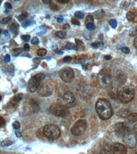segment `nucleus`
<instances>
[{"label": "nucleus", "instance_id": "4468645a", "mask_svg": "<svg viewBox=\"0 0 137 154\" xmlns=\"http://www.w3.org/2000/svg\"><path fill=\"white\" fill-rule=\"evenodd\" d=\"M23 98V94H18L16 95L15 97L13 98L11 100V104L13 106H15L18 104V102L20 101Z\"/></svg>", "mask_w": 137, "mask_h": 154}, {"label": "nucleus", "instance_id": "9b49d317", "mask_svg": "<svg viewBox=\"0 0 137 154\" xmlns=\"http://www.w3.org/2000/svg\"><path fill=\"white\" fill-rule=\"evenodd\" d=\"M111 151L113 154H126L127 150L126 146L120 143H114L111 146Z\"/></svg>", "mask_w": 137, "mask_h": 154}, {"label": "nucleus", "instance_id": "bb28decb", "mask_svg": "<svg viewBox=\"0 0 137 154\" xmlns=\"http://www.w3.org/2000/svg\"><path fill=\"white\" fill-rule=\"evenodd\" d=\"M75 17L76 18H80V19H82L84 17V14L82 12V11H77L75 13Z\"/></svg>", "mask_w": 137, "mask_h": 154}, {"label": "nucleus", "instance_id": "0eeeda50", "mask_svg": "<svg viewBox=\"0 0 137 154\" xmlns=\"http://www.w3.org/2000/svg\"><path fill=\"white\" fill-rule=\"evenodd\" d=\"M45 75L43 73H39L34 76L29 82L28 87L31 92H34L38 89L41 83L44 80Z\"/></svg>", "mask_w": 137, "mask_h": 154}, {"label": "nucleus", "instance_id": "f257e3e1", "mask_svg": "<svg viewBox=\"0 0 137 154\" xmlns=\"http://www.w3.org/2000/svg\"><path fill=\"white\" fill-rule=\"evenodd\" d=\"M95 110L99 117L102 120H107L113 115V109L109 100L106 99H100L95 104Z\"/></svg>", "mask_w": 137, "mask_h": 154}, {"label": "nucleus", "instance_id": "f8f14e48", "mask_svg": "<svg viewBox=\"0 0 137 154\" xmlns=\"http://www.w3.org/2000/svg\"><path fill=\"white\" fill-rule=\"evenodd\" d=\"M123 142L126 145V146L130 149L134 148V147H135L136 145V137L132 133H130L125 138H123Z\"/></svg>", "mask_w": 137, "mask_h": 154}, {"label": "nucleus", "instance_id": "6e6552de", "mask_svg": "<svg viewBox=\"0 0 137 154\" xmlns=\"http://www.w3.org/2000/svg\"><path fill=\"white\" fill-rule=\"evenodd\" d=\"M114 132L116 135L118 137L125 138L131 133V129L126 123L121 122V123H118L115 125Z\"/></svg>", "mask_w": 137, "mask_h": 154}, {"label": "nucleus", "instance_id": "9d476101", "mask_svg": "<svg viewBox=\"0 0 137 154\" xmlns=\"http://www.w3.org/2000/svg\"><path fill=\"white\" fill-rule=\"evenodd\" d=\"M60 78L65 82L70 83L72 82L75 78V73L73 70L70 67H64L60 70Z\"/></svg>", "mask_w": 137, "mask_h": 154}, {"label": "nucleus", "instance_id": "cd10ccee", "mask_svg": "<svg viewBox=\"0 0 137 154\" xmlns=\"http://www.w3.org/2000/svg\"><path fill=\"white\" fill-rule=\"evenodd\" d=\"M86 27H87V29L89 30L92 31V30H94L95 29V24L94 23H90L87 24L86 25Z\"/></svg>", "mask_w": 137, "mask_h": 154}, {"label": "nucleus", "instance_id": "c756f323", "mask_svg": "<svg viewBox=\"0 0 137 154\" xmlns=\"http://www.w3.org/2000/svg\"><path fill=\"white\" fill-rule=\"evenodd\" d=\"M109 24L114 29L117 26V22L116 20H114V19H111V20H109Z\"/></svg>", "mask_w": 137, "mask_h": 154}, {"label": "nucleus", "instance_id": "e433bc0d", "mask_svg": "<svg viewBox=\"0 0 137 154\" xmlns=\"http://www.w3.org/2000/svg\"><path fill=\"white\" fill-rule=\"evenodd\" d=\"M101 43H102V42H93V43H92V44H91V46H92L94 48H97L101 46H102V45L101 44Z\"/></svg>", "mask_w": 137, "mask_h": 154}, {"label": "nucleus", "instance_id": "f3484780", "mask_svg": "<svg viewBox=\"0 0 137 154\" xmlns=\"http://www.w3.org/2000/svg\"><path fill=\"white\" fill-rule=\"evenodd\" d=\"M22 48H15L12 51V54L14 56H17L22 52Z\"/></svg>", "mask_w": 137, "mask_h": 154}, {"label": "nucleus", "instance_id": "1a4fd4ad", "mask_svg": "<svg viewBox=\"0 0 137 154\" xmlns=\"http://www.w3.org/2000/svg\"><path fill=\"white\" fill-rule=\"evenodd\" d=\"M87 123L85 120H78L74 124L71 129V131L75 136H80L86 131Z\"/></svg>", "mask_w": 137, "mask_h": 154}, {"label": "nucleus", "instance_id": "ddd939ff", "mask_svg": "<svg viewBox=\"0 0 137 154\" xmlns=\"http://www.w3.org/2000/svg\"><path fill=\"white\" fill-rule=\"evenodd\" d=\"M62 104L66 105L73 104L75 100V97L74 94L71 92H65L61 97Z\"/></svg>", "mask_w": 137, "mask_h": 154}, {"label": "nucleus", "instance_id": "58836bf2", "mask_svg": "<svg viewBox=\"0 0 137 154\" xmlns=\"http://www.w3.org/2000/svg\"><path fill=\"white\" fill-rule=\"evenodd\" d=\"M30 25V21L29 20H25L23 21V22L22 23V27H27V26Z\"/></svg>", "mask_w": 137, "mask_h": 154}, {"label": "nucleus", "instance_id": "4c0bfd02", "mask_svg": "<svg viewBox=\"0 0 137 154\" xmlns=\"http://www.w3.org/2000/svg\"><path fill=\"white\" fill-rule=\"evenodd\" d=\"M50 7H51V8L52 10H53L56 11V10H59V6H57L56 5H55V4L51 3V5H50Z\"/></svg>", "mask_w": 137, "mask_h": 154}, {"label": "nucleus", "instance_id": "393cba45", "mask_svg": "<svg viewBox=\"0 0 137 154\" xmlns=\"http://www.w3.org/2000/svg\"><path fill=\"white\" fill-rule=\"evenodd\" d=\"M18 29V25L14 23H13L10 26V30L12 32H17V30Z\"/></svg>", "mask_w": 137, "mask_h": 154}, {"label": "nucleus", "instance_id": "603ef678", "mask_svg": "<svg viewBox=\"0 0 137 154\" xmlns=\"http://www.w3.org/2000/svg\"><path fill=\"white\" fill-rule=\"evenodd\" d=\"M15 134H16V136L17 137H20L22 136V134H21V132L18 131H15Z\"/></svg>", "mask_w": 137, "mask_h": 154}, {"label": "nucleus", "instance_id": "a18cd8bd", "mask_svg": "<svg viewBox=\"0 0 137 154\" xmlns=\"http://www.w3.org/2000/svg\"><path fill=\"white\" fill-rule=\"evenodd\" d=\"M57 21L58 23H61L63 21V18L61 17H59L57 18Z\"/></svg>", "mask_w": 137, "mask_h": 154}, {"label": "nucleus", "instance_id": "ea45409f", "mask_svg": "<svg viewBox=\"0 0 137 154\" xmlns=\"http://www.w3.org/2000/svg\"><path fill=\"white\" fill-rule=\"evenodd\" d=\"M71 23H72L73 24H74V25H80V22H78L76 18H73L72 19H71Z\"/></svg>", "mask_w": 137, "mask_h": 154}, {"label": "nucleus", "instance_id": "f704fd0d", "mask_svg": "<svg viewBox=\"0 0 137 154\" xmlns=\"http://www.w3.org/2000/svg\"><path fill=\"white\" fill-rule=\"evenodd\" d=\"M121 51H122L123 53L127 54L129 53V51H129V49L128 47H123L121 49Z\"/></svg>", "mask_w": 137, "mask_h": 154}, {"label": "nucleus", "instance_id": "37998d69", "mask_svg": "<svg viewBox=\"0 0 137 154\" xmlns=\"http://www.w3.org/2000/svg\"><path fill=\"white\" fill-rule=\"evenodd\" d=\"M29 49H30V46L28 44H25L24 45V48H23V50L25 51H29Z\"/></svg>", "mask_w": 137, "mask_h": 154}, {"label": "nucleus", "instance_id": "a211bd4d", "mask_svg": "<svg viewBox=\"0 0 137 154\" xmlns=\"http://www.w3.org/2000/svg\"><path fill=\"white\" fill-rule=\"evenodd\" d=\"M28 17V14L27 12H24L23 13V14H22L21 15H20L18 17V21L20 22H22L23 20H25L26 18H27Z\"/></svg>", "mask_w": 137, "mask_h": 154}, {"label": "nucleus", "instance_id": "6e6d98bb", "mask_svg": "<svg viewBox=\"0 0 137 154\" xmlns=\"http://www.w3.org/2000/svg\"><path fill=\"white\" fill-rule=\"evenodd\" d=\"M55 51V52L57 53V54H63V52H62V51H58V50H55L54 51Z\"/></svg>", "mask_w": 137, "mask_h": 154}, {"label": "nucleus", "instance_id": "5fc2aeb1", "mask_svg": "<svg viewBox=\"0 0 137 154\" xmlns=\"http://www.w3.org/2000/svg\"><path fill=\"white\" fill-rule=\"evenodd\" d=\"M76 43H77L78 45H83V42H82L81 41L76 39Z\"/></svg>", "mask_w": 137, "mask_h": 154}, {"label": "nucleus", "instance_id": "b1692460", "mask_svg": "<svg viewBox=\"0 0 137 154\" xmlns=\"http://www.w3.org/2000/svg\"><path fill=\"white\" fill-rule=\"evenodd\" d=\"M90 23H94V17L91 15H89L86 19V25Z\"/></svg>", "mask_w": 137, "mask_h": 154}, {"label": "nucleus", "instance_id": "4be33fe9", "mask_svg": "<svg viewBox=\"0 0 137 154\" xmlns=\"http://www.w3.org/2000/svg\"><path fill=\"white\" fill-rule=\"evenodd\" d=\"M37 55L39 56H44L45 54H47V51H46V49H45L44 48L39 49L37 51Z\"/></svg>", "mask_w": 137, "mask_h": 154}, {"label": "nucleus", "instance_id": "864d4df0", "mask_svg": "<svg viewBox=\"0 0 137 154\" xmlns=\"http://www.w3.org/2000/svg\"><path fill=\"white\" fill-rule=\"evenodd\" d=\"M134 46L136 48H137V37L135 38L134 40Z\"/></svg>", "mask_w": 137, "mask_h": 154}, {"label": "nucleus", "instance_id": "09e8293b", "mask_svg": "<svg viewBox=\"0 0 137 154\" xmlns=\"http://www.w3.org/2000/svg\"><path fill=\"white\" fill-rule=\"evenodd\" d=\"M111 58H112V57L109 55H106L104 56V59H105L106 60H111Z\"/></svg>", "mask_w": 137, "mask_h": 154}, {"label": "nucleus", "instance_id": "6ab92c4d", "mask_svg": "<svg viewBox=\"0 0 137 154\" xmlns=\"http://www.w3.org/2000/svg\"><path fill=\"white\" fill-rule=\"evenodd\" d=\"M56 35L57 37H58L59 38H64L66 37L67 36V33L65 32L64 31H59V32H57L56 33Z\"/></svg>", "mask_w": 137, "mask_h": 154}, {"label": "nucleus", "instance_id": "de8ad7c7", "mask_svg": "<svg viewBox=\"0 0 137 154\" xmlns=\"http://www.w3.org/2000/svg\"><path fill=\"white\" fill-rule=\"evenodd\" d=\"M70 25L68 24V23H66L64 24L63 26V29H70Z\"/></svg>", "mask_w": 137, "mask_h": 154}, {"label": "nucleus", "instance_id": "7ed1b4c3", "mask_svg": "<svg viewBox=\"0 0 137 154\" xmlns=\"http://www.w3.org/2000/svg\"><path fill=\"white\" fill-rule=\"evenodd\" d=\"M49 112L56 117L63 118L69 114L68 108L66 105L60 103L52 104L49 107Z\"/></svg>", "mask_w": 137, "mask_h": 154}, {"label": "nucleus", "instance_id": "f03ea898", "mask_svg": "<svg viewBox=\"0 0 137 154\" xmlns=\"http://www.w3.org/2000/svg\"><path fill=\"white\" fill-rule=\"evenodd\" d=\"M54 83L50 80L43 81L39 85L37 92L41 97H48L54 91Z\"/></svg>", "mask_w": 137, "mask_h": 154}, {"label": "nucleus", "instance_id": "3c124183", "mask_svg": "<svg viewBox=\"0 0 137 154\" xmlns=\"http://www.w3.org/2000/svg\"><path fill=\"white\" fill-rule=\"evenodd\" d=\"M5 119H4L2 117H1V126L2 127L3 126L5 125Z\"/></svg>", "mask_w": 137, "mask_h": 154}, {"label": "nucleus", "instance_id": "dca6fc26", "mask_svg": "<svg viewBox=\"0 0 137 154\" xmlns=\"http://www.w3.org/2000/svg\"><path fill=\"white\" fill-rule=\"evenodd\" d=\"M126 18L129 21H134L136 18V15L133 11H129L126 14Z\"/></svg>", "mask_w": 137, "mask_h": 154}, {"label": "nucleus", "instance_id": "aec40b11", "mask_svg": "<svg viewBox=\"0 0 137 154\" xmlns=\"http://www.w3.org/2000/svg\"><path fill=\"white\" fill-rule=\"evenodd\" d=\"M94 17L95 18H101L103 17L104 15V11L103 10H99L97 11L94 13Z\"/></svg>", "mask_w": 137, "mask_h": 154}, {"label": "nucleus", "instance_id": "8fccbe9b", "mask_svg": "<svg viewBox=\"0 0 137 154\" xmlns=\"http://www.w3.org/2000/svg\"><path fill=\"white\" fill-rule=\"evenodd\" d=\"M42 2L45 4H51V0H42Z\"/></svg>", "mask_w": 137, "mask_h": 154}, {"label": "nucleus", "instance_id": "5701e85b", "mask_svg": "<svg viewBox=\"0 0 137 154\" xmlns=\"http://www.w3.org/2000/svg\"><path fill=\"white\" fill-rule=\"evenodd\" d=\"M65 48H66V49H75L76 50H78L76 49V48H78L77 46H75L74 44L71 43V42H68L67 44L66 45V46H65Z\"/></svg>", "mask_w": 137, "mask_h": 154}, {"label": "nucleus", "instance_id": "49530a36", "mask_svg": "<svg viewBox=\"0 0 137 154\" xmlns=\"http://www.w3.org/2000/svg\"><path fill=\"white\" fill-rule=\"evenodd\" d=\"M99 154H112V153L107 150H102L101 152V153Z\"/></svg>", "mask_w": 137, "mask_h": 154}, {"label": "nucleus", "instance_id": "c85d7f7f", "mask_svg": "<svg viewBox=\"0 0 137 154\" xmlns=\"http://www.w3.org/2000/svg\"><path fill=\"white\" fill-rule=\"evenodd\" d=\"M11 20V17H5L3 18L2 20V24H5V23H7L9 22H10Z\"/></svg>", "mask_w": 137, "mask_h": 154}, {"label": "nucleus", "instance_id": "4d7b16f0", "mask_svg": "<svg viewBox=\"0 0 137 154\" xmlns=\"http://www.w3.org/2000/svg\"><path fill=\"white\" fill-rule=\"evenodd\" d=\"M133 154H137V152H135V153H134Z\"/></svg>", "mask_w": 137, "mask_h": 154}, {"label": "nucleus", "instance_id": "39448f33", "mask_svg": "<svg viewBox=\"0 0 137 154\" xmlns=\"http://www.w3.org/2000/svg\"><path fill=\"white\" fill-rule=\"evenodd\" d=\"M43 133L47 138L55 140L60 137L61 131L58 126L54 124H48L44 127Z\"/></svg>", "mask_w": 137, "mask_h": 154}, {"label": "nucleus", "instance_id": "c9c22d12", "mask_svg": "<svg viewBox=\"0 0 137 154\" xmlns=\"http://www.w3.org/2000/svg\"><path fill=\"white\" fill-rule=\"evenodd\" d=\"M130 35L133 36L137 34V27L135 28H133L131 31H130V33H129Z\"/></svg>", "mask_w": 137, "mask_h": 154}, {"label": "nucleus", "instance_id": "412c9836", "mask_svg": "<svg viewBox=\"0 0 137 154\" xmlns=\"http://www.w3.org/2000/svg\"><path fill=\"white\" fill-rule=\"evenodd\" d=\"M118 114L119 116H121V117H124V118H127L128 116H129V112L128 111H126V110H121V111H119V112H118Z\"/></svg>", "mask_w": 137, "mask_h": 154}, {"label": "nucleus", "instance_id": "79ce46f5", "mask_svg": "<svg viewBox=\"0 0 137 154\" xmlns=\"http://www.w3.org/2000/svg\"><path fill=\"white\" fill-rule=\"evenodd\" d=\"M5 8H6L7 9H11L12 8V5L10 3H6L5 4Z\"/></svg>", "mask_w": 137, "mask_h": 154}, {"label": "nucleus", "instance_id": "72a5a7b5", "mask_svg": "<svg viewBox=\"0 0 137 154\" xmlns=\"http://www.w3.org/2000/svg\"><path fill=\"white\" fill-rule=\"evenodd\" d=\"M71 60H72V58H71V57L68 56H65L64 58H63V61L64 63H70V62H71Z\"/></svg>", "mask_w": 137, "mask_h": 154}, {"label": "nucleus", "instance_id": "423d86ee", "mask_svg": "<svg viewBox=\"0 0 137 154\" xmlns=\"http://www.w3.org/2000/svg\"><path fill=\"white\" fill-rule=\"evenodd\" d=\"M135 96V91L129 87L122 88L118 93V98L120 101L124 104H127L131 102Z\"/></svg>", "mask_w": 137, "mask_h": 154}, {"label": "nucleus", "instance_id": "a19ab883", "mask_svg": "<svg viewBox=\"0 0 137 154\" xmlns=\"http://www.w3.org/2000/svg\"><path fill=\"white\" fill-rule=\"evenodd\" d=\"M11 60V57L9 54H6L5 55V56L4 57V61L6 62V63H8Z\"/></svg>", "mask_w": 137, "mask_h": 154}, {"label": "nucleus", "instance_id": "a878e982", "mask_svg": "<svg viewBox=\"0 0 137 154\" xmlns=\"http://www.w3.org/2000/svg\"><path fill=\"white\" fill-rule=\"evenodd\" d=\"M13 143V141L10 140V139H6L2 142V145L4 146H7Z\"/></svg>", "mask_w": 137, "mask_h": 154}, {"label": "nucleus", "instance_id": "473e14b6", "mask_svg": "<svg viewBox=\"0 0 137 154\" xmlns=\"http://www.w3.org/2000/svg\"><path fill=\"white\" fill-rule=\"evenodd\" d=\"M22 39L25 41V42H29V40H30V36L29 35H22Z\"/></svg>", "mask_w": 137, "mask_h": 154}, {"label": "nucleus", "instance_id": "2eb2a0df", "mask_svg": "<svg viewBox=\"0 0 137 154\" xmlns=\"http://www.w3.org/2000/svg\"><path fill=\"white\" fill-rule=\"evenodd\" d=\"M128 120L131 123H135L137 121V113H131L127 117Z\"/></svg>", "mask_w": 137, "mask_h": 154}, {"label": "nucleus", "instance_id": "20e7f679", "mask_svg": "<svg viewBox=\"0 0 137 154\" xmlns=\"http://www.w3.org/2000/svg\"><path fill=\"white\" fill-rule=\"evenodd\" d=\"M97 80L99 85L102 88H107L112 83V77L110 72L107 69H103L97 76Z\"/></svg>", "mask_w": 137, "mask_h": 154}, {"label": "nucleus", "instance_id": "7c9ffc66", "mask_svg": "<svg viewBox=\"0 0 137 154\" xmlns=\"http://www.w3.org/2000/svg\"><path fill=\"white\" fill-rule=\"evenodd\" d=\"M13 127L15 130H18L20 127V123L18 121H15L14 123H13Z\"/></svg>", "mask_w": 137, "mask_h": 154}, {"label": "nucleus", "instance_id": "2f4dec72", "mask_svg": "<svg viewBox=\"0 0 137 154\" xmlns=\"http://www.w3.org/2000/svg\"><path fill=\"white\" fill-rule=\"evenodd\" d=\"M39 38L37 37H34L31 40V43L32 44H34V45H37V44H39Z\"/></svg>", "mask_w": 137, "mask_h": 154}, {"label": "nucleus", "instance_id": "c03bdc74", "mask_svg": "<svg viewBox=\"0 0 137 154\" xmlns=\"http://www.w3.org/2000/svg\"><path fill=\"white\" fill-rule=\"evenodd\" d=\"M57 2L61 3H67L69 2V0H57Z\"/></svg>", "mask_w": 137, "mask_h": 154}]
</instances>
